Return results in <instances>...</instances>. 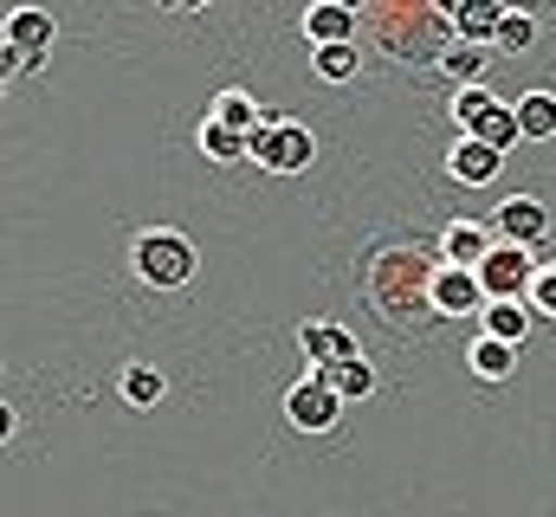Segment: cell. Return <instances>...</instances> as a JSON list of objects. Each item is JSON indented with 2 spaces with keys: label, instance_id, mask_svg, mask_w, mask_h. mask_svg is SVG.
I'll return each mask as SVG.
<instances>
[{
  "label": "cell",
  "instance_id": "obj_1",
  "mask_svg": "<svg viewBox=\"0 0 556 517\" xmlns=\"http://www.w3.org/2000/svg\"><path fill=\"white\" fill-rule=\"evenodd\" d=\"M376 20H382V46L395 59H408V65H433V59H446L459 46L453 7H382Z\"/></svg>",
  "mask_w": 556,
  "mask_h": 517
},
{
  "label": "cell",
  "instance_id": "obj_2",
  "mask_svg": "<svg viewBox=\"0 0 556 517\" xmlns=\"http://www.w3.org/2000/svg\"><path fill=\"white\" fill-rule=\"evenodd\" d=\"M130 272H137L142 285H155V291H181L201 272V253L175 227H142L137 240H130Z\"/></svg>",
  "mask_w": 556,
  "mask_h": 517
},
{
  "label": "cell",
  "instance_id": "obj_3",
  "mask_svg": "<svg viewBox=\"0 0 556 517\" xmlns=\"http://www.w3.org/2000/svg\"><path fill=\"white\" fill-rule=\"evenodd\" d=\"M311 155H317V136L298 117H273L266 111V124L253 129V162L266 175H298V168H311Z\"/></svg>",
  "mask_w": 556,
  "mask_h": 517
},
{
  "label": "cell",
  "instance_id": "obj_4",
  "mask_svg": "<svg viewBox=\"0 0 556 517\" xmlns=\"http://www.w3.org/2000/svg\"><path fill=\"white\" fill-rule=\"evenodd\" d=\"M52 33H59V26H52L46 7H13V13H7V46H0V72H7V78H13L20 65L39 72L46 52H52Z\"/></svg>",
  "mask_w": 556,
  "mask_h": 517
},
{
  "label": "cell",
  "instance_id": "obj_5",
  "mask_svg": "<svg viewBox=\"0 0 556 517\" xmlns=\"http://www.w3.org/2000/svg\"><path fill=\"white\" fill-rule=\"evenodd\" d=\"M538 272H544V265L525 253V247H505V240H498L492 258L479 265V285H485V298H492V304H531Z\"/></svg>",
  "mask_w": 556,
  "mask_h": 517
},
{
  "label": "cell",
  "instance_id": "obj_6",
  "mask_svg": "<svg viewBox=\"0 0 556 517\" xmlns=\"http://www.w3.org/2000/svg\"><path fill=\"white\" fill-rule=\"evenodd\" d=\"M285 420H291L298 433H330V427L343 420V394L324 388L317 376H304V382L285 388Z\"/></svg>",
  "mask_w": 556,
  "mask_h": 517
},
{
  "label": "cell",
  "instance_id": "obj_7",
  "mask_svg": "<svg viewBox=\"0 0 556 517\" xmlns=\"http://www.w3.org/2000/svg\"><path fill=\"white\" fill-rule=\"evenodd\" d=\"M427 304L440 311V317H485V285H479V272H466V265H433V285H427Z\"/></svg>",
  "mask_w": 556,
  "mask_h": 517
},
{
  "label": "cell",
  "instance_id": "obj_8",
  "mask_svg": "<svg viewBox=\"0 0 556 517\" xmlns=\"http://www.w3.org/2000/svg\"><path fill=\"white\" fill-rule=\"evenodd\" d=\"M298 350L311 356V369H330V363H356L363 356L356 337H350V324H337V317H304L298 324Z\"/></svg>",
  "mask_w": 556,
  "mask_h": 517
},
{
  "label": "cell",
  "instance_id": "obj_9",
  "mask_svg": "<svg viewBox=\"0 0 556 517\" xmlns=\"http://www.w3.org/2000/svg\"><path fill=\"white\" fill-rule=\"evenodd\" d=\"M498 240L538 253V247L551 240V214H544V201H538V194H511V201L498 207Z\"/></svg>",
  "mask_w": 556,
  "mask_h": 517
},
{
  "label": "cell",
  "instance_id": "obj_10",
  "mask_svg": "<svg viewBox=\"0 0 556 517\" xmlns=\"http://www.w3.org/2000/svg\"><path fill=\"white\" fill-rule=\"evenodd\" d=\"M492 234L479 227V220H446L440 227V265H466V272H479L485 258H492Z\"/></svg>",
  "mask_w": 556,
  "mask_h": 517
},
{
  "label": "cell",
  "instance_id": "obj_11",
  "mask_svg": "<svg viewBox=\"0 0 556 517\" xmlns=\"http://www.w3.org/2000/svg\"><path fill=\"white\" fill-rule=\"evenodd\" d=\"M304 33H311V46H356V7L317 0V7H304Z\"/></svg>",
  "mask_w": 556,
  "mask_h": 517
},
{
  "label": "cell",
  "instance_id": "obj_12",
  "mask_svg": "<svg viewBox=\"0 0 556 517\" xmlns=\"http://www.w3.org/2000/svg\"><path fill=\"white\" fill-rule=\"evenodd\" d=\"M498 168H505V155H498V149H485L479 136H459V142L446 149V175H453V181H466V188H485Z\"/></svg>",
  "mask_w": 556,
  "mask_h": 517
},
{
  "label": "cell",
  "instance_id": "obj_13",
  "mask_svg": "<svg viewBox=\"0 0 556 517\" xmlns=\"http://www.w3.org/2000/svg\"><path fill=\"white\" fill-rule=\"evenodd\" d=\"M505 13H511V7H498V0H459V7H453V33H459V46H498Z\"/></svg>",
  "mask_w": 556,
  "mask_h": 517
},
{
  "label": "cell",
  "instance_id": "obj_14",
  "mask_svg": "<svg viewBox=\"0 0 556 517\" xmlns=\"http://www.w3.org/2000/svg\"><path fill=\"white\" fill-rule=\"evenodd\" d=\"M466 369H472V376H485V382H511V376H518V350L479 330V337H472V350H466Z\"/></svg>",
  "mask_w": 556,
  "mask_h": 517
},
{
  "label": "cell",
  "instance_id": "obj_15",
  "mask_svg": "<svg viewBox=\"0 0 556 517\" xmlns=\"http://www.w3.org/2000/svg\"><path fill=\"white\" fill-rule=\"evenodd\" d=\"M311 376H317L324 388H337V394H343V407L376 394V369H369L363 356H356V363H330V369H311Z\"/></svg>",
  "mask_w": 556,
  "mask_h": 517
},
{
  "label": "cell",
  "instance_id": "obj_16",
  "mask_svg": "<svg viewBox=\"0 0 556 517\" xmlns=\"http://www.w3.org/2000/svg\"><path fill=\"white\" fill-rule=\"evenodd\" d=\"M214 124H227L233 136H247V142H253V129L266 124V104H260V98H247V91H220V98H214Z\"/></svg>",
  "mask_w": 556,
  "mask_h": 517
},
{
  "label": "cell",
  "instance_id": "obj_17",
  "mask_svg": "<svg viewBox=\"0 0 556 517\" xmlns=\"http://www.w3.org/2000/svg\"><path fill=\"white\" fill-rule=\"evenodd\" d=\"M538 324V311L531 304H485V337H498V343H525V330Z\"/></svg>",
  "mask_w": 556,
  "mask_h": 517
},
{
  "label": "cell",
  "instance_id": "obj_18",
  "mask_svg": "<svg viewBox=\"0 0 556 517\" xmlns=\"http://www.w3.org/2000/svg\"><path fill=\"white\" fill-rule=\"evenodd\" d=\"M518 129H525L531 142L556 136V91H525V98H518Z\"/></svg>",
  "mask_w": 556,
  "mask_h": 517
},
{
  "label": "cell",
  "instance_id": "obj_19",
  "mask_svg": "<svg viewBox=\"0 0 556 517\" xmlns=\"http://www.w3.org/2000/svg\"><path fill=\"white\" fill-rule=\"evenodd\" d=\"M485 59H492V46H453V52L440 59V72H446L459 91H472V85L485 78Z\"/></svg>",
  "mask_w": 556,
  "mask_h": 517
},
{
  "label": "cell",
  "instance_id": "obj_20",
  "mask_svg": "<svg viewBox=\"0 0 556 517\" xmlns=\"http://www.w3.org/2000/svg\"><path fill=\"white\" fill-rule=\"evenodd\" d=\"M201 149H207L214 162H253V142H247V136H233L227 124H214V117L201 124Z\"/></svg>",
  "mask_w": 556,
  "mask_h": 517
},
{
  "label": "cell",
  "instance_id": "obj_21",
  "mask_svg": "<svg viewBox=\"0 0 556 517\" xmlns=\"http://www.w3.org/2000/svg\"><path fill=\"white\" fill-rule=\"evenodd\" d=\"M531 46H538V20H531L525 7H511V13H505V26H498V46H492V52L518 59V52H531Z\"/></svg>",
  "mask_w": 556,
  "mask_h": 517
},
{
  "label": "cell",
  "instance_id": "obj_22",
  "mask_svg": "<svg viewBox=\"0 0 556 517\" xmlns=\"http://www.w3.org/2000/svg\"><path fill=\"white\" fill-rule=\"evenodd\" d=\"M472 136H479L485 149H498V155H505L511 142H525V129H518V104H498V111H492L485 124L472 129Z\"/></svg>",
  "mask_w": 556,
  "mask_h": 517
},
{
  "label": "cell",
  "instance_id": "obj_23",
  "mask_svg": "<svg viewBox=\"0 0 556 517\" xmlns=\"http://www.w3.org/2000/svg\"><path fill=\"white\" fill-rule=\"evenodd\" d=\"M498 104H505V98H492L485 85H472V91H459V98H453V124L472 136V129H479L485 117H492V111H498Z\"/></svg>",
  "mask_w": 556,
  "mask_h": 517
},
{
  "label": "cell",
  "instance_id": "obj_24",
  "mask_svg": "<svg viewBox=\"0 0 556 517\" xmlns=\"http://www.w3.org/2000/svg\"><path fill=\"white\" fill-rule=\"evenodd\" d=\"M117 388H124V401H130V407H155V401H162V369H149V363H130Z\"/></svg>",
  "mask_w": 556,
  "mask_h": 517
},
{
  "label": "cell",
  "instance_id": "obj_25",
  "mask_svg": "<svg viewBox=\"0 0 556 517\" xmlns=\"http://www.w3.org/2000/svg\"><path fill=\"white\" fill-rule=\"evenodd\" d=\"M311 65H317V78L343 85V78H356V46H317V52H311Z\"/></svg>",
  "mask_w": 556,
  "mask_h": 517
},
{
  "label": "cell",
  "instance_id": "obj_26",
  "mask_svg": "<svg viewBox=\"0 0 556 517\" xmlns=\"http://www.w3.org/2000/svg\"><path fill=\"white\" fill-rule=\"evenodd\" d=\"M531 311H538V317H551V324H556V258L544 265V272H538V285H531Z\"/></svg>",
  "mask_w": 556,
  "mask_h": 517
}]
</instances>
